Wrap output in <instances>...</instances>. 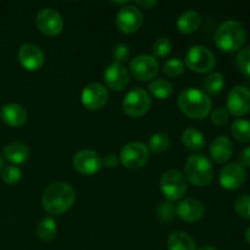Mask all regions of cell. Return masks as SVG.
Listing matches in <instances>:
<instances>
[{
    "label": "cell",
    "mask_w": 250,
    "mask_h": 250,
    "mask_svg": "<svg viewBox=\"0 0 250 250\" xmlns=\"http://www.w3.org/2000/svg\"><path fill=\"white\" fill-rule=\"evenodd\" d=\"M75 199V189L68 183L56 182L49 186L43 193L42 204L50 215H61L72 207Z\"/></svg>",
    "instance_id": "obj_1"
},
{
    "label": "cell",
    "mask_w": 250,
    "mask_h": 250,
    "mask_svg": "<svg viewBox=\"0 0 250 250\" xmlns=\"http://www.w3.org/2000/svg\"><path fill=\"white\" fill-rule=\"evenodd\" d=\"M177 104L181 111L190 119H204L211 110V99L205 92L195 88L182 90L177 98Z\"/></svg>",
    "instance_id": "obj_2"
},
{
    "label": "cell",
    "mask_w": 250,
    "mask_h": 250,
    "mask_svg": "<svg viewBox=\"0 0 250 250\" xmlns=\"http://www.w3.org/2000/svg\"><path fill=\"white\" fill-rule=\"evenodd\" d=\"M246 42V29L236 20L225 21L215 33V44L225 53L239 50Z\"/></svg>",
    "instance_id": "obj_3"
},
{
    "label": "cell",
    "mask_w": 250,
    "mask_h": 250,
    "mask_svg": "<svg viewBox=\"0 0 250 250\" xmlns=\"http://www.w3.org/2000/svg\"><path fill=\"white\" fill-rule=\"evenodd\" d=\"M186 177L195 186L204 187L214 178V167L209 159L202 154L192 155L188 158L185 166Z\"/></svg>",
    "instance_id": "obj_4"
},
{
    "label": "cell",
    "mask_w": 250,
    "mask_h": 250,
    "mask_svg": "<svg viewBox=\"0 0 250 250\" xmlns=\"http://www.w3.org/2000/svg\"><path fill=\"white\" fill-rule=\"evenodd\" d=\"M186 65L188 68L198 73L210 72L216 65L214 53L209 48L203 45H195L189 48L186 54Z\"/></svg>",
    "instance_id": "obj_5"
},
{
    "label": "cell",
    "mask_w": 250,
    "mask_h": 250,
    "mask_svg": "<svg viewBox=\"0 0 250 250\" xmlns=\"http://www.w3.org/2000/svg\"><path fill=\"white\" fill-rule=\"evenodd\" d=\"M160 189L168 202H175L187 193V180L180 171L168 170L161 176Z\"/></svg>",
    "instance_id": "obj_6"
},
{
    "label": "cell",
    "mask_w": 250,
    "mask_h": 250,
    "mask_svg": "<svg viewBox=\"0 0 250 250\" xmlns=\"http://www.w3.org/2000/svg\"><path fill=\"white\" fill-rule=\"evenodd\" d=\"M150 151L149 148L143 143L139 142H132L126 144L120 151V160L121 164L127 168L136 170L141 168L148 163Z\"/></svg>",
    "instance_id": "obj_7"
},
{
    "label": "cell",
    "mask_w": 250,
    "mask_h": 250,
    "mask_svg": "<svg viewBox=\"0 0 250 250\" xmlns=\"http://www.w3.org/2000/svg\"><path fill=\"white\" fill-rule=\"evenodd\" d=\"M151 99L142 88H134L122 100V110L129 117H141L149 111Z\"/></svg>",
    "instance_id": "obj_8"
},
{
    "label": "cell",
    "mask_w": 250,
    "mask_h": 250,
    "mask_svg": "<svg viewBox=\"0 0 250 250\" xmlns=\"http://www.w3.org/2000/svg\"><path fill=\"white\" fill-rule=\"evenodd\" d=\"M227 111L234 116H244L250 112V89L237 85L229 90L226 100Z\"/></svg>",
    "instance_id": "obj_9"
},
{
    "label": "cell",
    "mask_w": 250,
    "mask_h": 250,
    "mask_svg": "<svg viewBox=\"0 0 250 250\" xmlns=\"http://www.w3.org/2000/svg\"><path fill=\"white\" fill-rule=\"evenodd\" d=\"M131 73L139 81H150L158 75L159 62L154 56L148 54L137 55L131 61Z\"/></svg>",
    "instance_id": "obj_10"
},
{
    "label": "cell",
    "mask_w": 250,
    "mask_h": 250,
    "mask_svg": "<svg viewBox=\"0 0 250 250\" xmlns=\"http://www.w3.org/2000/svg\"><path fill=\"white\" fill-rule=\"evenodd\" d=\"M36 24L45 36H56L63 29V20L56 10L46 7L42 9L36 17Z\"/></svg>",
    "instance_id": "obj_11"
},
{
    "label": "cell",
    "mask_w": 250,
    "mask_h": 250,
    "mask_svg": "<svg viewBox=\"0 0 250 250\" xmlns=\"http://www.w3.org/2000/svg\"><path fill=\"white\" fill-rule=\"evenodd\" d=\"M109 99L107 89L102 83H89L85 85L81 94V102L88 110H99L104 106Z\"/></svg>",
    "instance_id": "obj_12"
},
{
    "label": "cell",
    "mask_w": 250,
    "mask_h": 250,
    "mask_svg": "<svg viewBox=\"0 0 250 250\" xmlns=\"http://www.w3.org/2000/svg\"><path fill=\"white\" fill-rule=\"evenodd\" d=\"M143 23V15L136 6H125L117 12L116 26L124 33H134Z\"/></svg>",
    "instance_id": "obj_13"
},
{
    "label": "cell",
    "mask_w": 250,
    "mask_h": 250,
    "mask_svg": "<svg viewBox=\"0 0 250 250\" xmlns=\"http://www.w3.org/2000/svg\"><path fill=\"white\" fill-rule=\"evenodd\" d=\"M246 170L239 164L233 163L225 166L220 172V185L226 190H237L246 182Z\"/></svg>",
    "instance_id": "obj_14"
},
{
    "label": "cell",
    "mask_w": 250,
    "mask_h": 250,
    "mask_svg": "<svg viewBox=\"0 0 250 250\" xmlns=\"http://www.w3.org/2000/svg\"><path fill=\"white\" fill-rule=\"evenodd\" d=\"M73 167L82 175H94L102 167V159L92 150H81L73 156Z\"/></svg>",
    "instance_id": "obj_15"
},
{
    "label": "cell",
    "mask_w": 250,
    "mask_h": 250,
    "mask_svg": "<svg viewBox=\"0 0 250 250\" xmlns=\"http://www.w3.org/2000/svg\"><path fill=\"white\" fill-rule=\"evenodd\" d=\"M20 63L28 71H37L43 66L44 54L38 45L27 43L21 45L17 53Z\"/></svg>",
    "instance_id": "obj_16"
},
{
    "label": "cell",
    "mask_w": 250,
    "mask_h": 250,
    "mask_svg": "<svg viewBox=\"0 0 250 250\" xmlns=\"http://www.w3.org/2000/svg\"><path fill=\"white\" fill-rule=\"evenodd\" d=\"M104 80L107 87L120 92V90L126 89L128 85L129 75L122 63L114 62L105 70Z\"/></svg>",
    "instance_id": "obj_17"
},
{
    "label": "cell",
    "mask_w": 250,
    "mask_h": 250,
    "mask_svg": "<svg viewBox=\"0 0 250 250\" xmlns=\"http://www.w3.org/2000/svg\"><path fill=\"white\" fill-rule=\"evenodd\" d=\"M204 205L197 199H183L176 207V215L187 222H195L204 216Z\"/></svg>",
    "instance_id": "obj_18"
},
{
    "label": "cell",
    "mask_w": 250,
    "mask_h": 250,
    "mask_svg": "<svg viewBox=\"0 0 250 250\" xmlns=\"http://www.w3.org/2000/svg\"><path fill=\"white\" fill-rule=\"evenodd\" d=\"M234 146L231 139L226 136H219L210 144V156L217 164H225L232 158Z\"/></svg>",
    "instance_id": "obj_19"
},
{
    "label": "cell",
    "mask_w": 250,
    "mask_h": 250,
    "mask_svg": "<svg viewBox=\"0 0 250 250\" xmlns=\"http://www.w3.org/2000/svg\"><path fill=\"white\" fill-rule=\"evenodd\" d=\"M1 117L7 125L12 127L23 126L27 121V112L21 105L9 103L1 107Z\"/></svg>",
    "instance_id": "obj_20"
},
{
    "label": "cell",
    "mask_w": 250,
    "mask_h": 250,
    "mask_svg": "<svg viewBox=\"0 0 250 250\" xmlns=\"http://www.w3.org/2000/svg\"><path fill=\"white\" fill-rule=\"evenodd\" d=\"M202 23V17L195 10H187L182 12L177 20V28L181 33L190 34L197 31Z\"/></svg>",
    "instance_id": "obj_21"
},
{
    "label": "cell",
    "mask_w": 250,
    "mask_h": 250,
    "mask_svg": "<svg viewBox=\"0 0 250 250\" xmlns=\"http://www.w3.org/2000/svg\"><path fill=\"white\" fill-rule=\"evenodd\" d=\"M4 156L14 164H23L29 158V148L22 142H14L4 149Z\"/></svg>",
    "instance_id": "obj_22"
},
{
    "label": "cell",
    "mask_w": 250,
    "mask_h": 250,
    "mask_svg": "<svg viewBox=\"0 0 250 250\" xmlns=\"http://www.w3.org/2000/svg\"><path fill=\"white\" fill-rule=\"evenodd\" d=\"M168 250H195V241L186 232H173L167 239Z\"/></svg>",
    "instance_id": "obj_23"
},
{
    "label": "cell",
    "mask_w": 250,
    "mask_h": 250,
    "mask_svg": "<svg viewBox=\"0 0 250 250\" xmlns=\"http://www.w3.org/2000/svg\"><path fill=\"white\" fill-rule=\"evenodd\" d=\"M182 143L190 150H202L205 146L204 134L197 128H187L182 133Z\"/></svg>",
    "instance_id": "obj_24"
},
{
    "label": "cell",
    "mask_w": 250,
    "mask_h": 250,
    "mask_svg": "<svg viewBox=\"0 0 250 250\" xmlns=\"http://www.w3.org/2000/svg\"><path fill=\"white\" fill-rule=\"evenodd\" d=\"M56 225L55 221L50 217H46V219H43L37 226V236L44 242H50L51 239L55 238L56 236Z\"/></svg>",
    "instance_id": "obj_25"
},
{
    "label": "cell",
    "mask_w": 250,
    "mask_h": 250,
    "mask_svg": "<svg viewBox=\"0 0 250 250\" xmlns=\"http://www.w3.org/2000/svg\"><path fill=\"white\" fill-rule=\"evenodd\" d=\"M231 132L234 138L241 143H250V121L239 119L232 124Z\"/></svg>",
    "instance_id": "obj_26"
},
{
    "label": "cell",
    "mask_w": 250,
    "mask_h": 250,
    "mask_svg": "<svg viewBox=\"0 0 250 250\" xmlns=\"http://www.w3.org/2000/svg\"><path fill=\"white\" fill-rule=\"evenodd\" d=\"M149 90L151 94L158 99H167L173 92V85L167 80H155L149 85Z\"/></svg>",
    "instance_id": "obj_27"
},
{
    "label": "cell",
    "mask_w": 250,
    "mask_h": 250,
    "mask_svg": "<svg viewBox=\"0 0 250 250\" xmlns=\"http://www.w3.org/2000/svg\"><path fill=\"white\" fill-rule=\"evenodd\" d=\"M225 85V78L221 73L219 72H211L205 77L204 82H203V87H204L205 92L209 94H219L222 90Z\"/></svg>",
    "instance_id": "obj_28"
},
{
    "label": "cell",
    "mask_w": 250,
    "mask_h": 250,
    "mask_svg": "<svg viewBox=\"0 0 250 250\" xmlns=\"http://www.w3.org/2000/svg\"><path fill=\"white\" fill-rule=\"evenodd\" d=\"M170 146V138L166 133L159 132V133L153 134L149 139V148L154 153H164Z\"/></svg>",
    "instance_id": "obj_29"
},
{
    "label": "cell",
    "mask_w": 250,
    "mask_h": 250,
    "mask_svg": "<svg viewBox=\"0 0 250 250\" xmlns=\"http://www.w3.org/2000/svg\"><path fill=\"white\" fill-rule=\"evenodd\" d=\"M183 70H185V65L183 61L178 58L168 59L165 63H164V72L168 77H178L182 75Z\"/></svg>",
    "instance_id": "obj_30"
},
{
    "label": "cell",
    "mask_w": 250,
    "mask_h": 250,
    "mask_svg": "<svg viewBox=\"0 0 250 250\" xmlns=\"http://www.w3.org/2000/svg\"><path fill=\"white\" fill-rule=\"evenodd\" d=\"M236 65L243 75L250 77V46H247L239 51L236 58Z\"/></svg>",
    "instance_id": "obj_31"
},
{
    "label": "cell",
    "mask_w": 250,
    "mask_h": 250,
    "mask_svg": "<svg viewBox=\"0 0 250 250\" xmlns=\"http://www.w3.org/2000/svg\"><path fill=\"white\" fill-rule=\"evenodd\" d=\"M234 210L242 219L250 220V195H241L237 198Z\"/></svg>",
    "instance_id": "obj_32"
},
{
    "label": "cell",
    "mask_w": 250,
    "mask_h": 250,
    "mask_svg": "<svg viewBox=\"0 0 250 250\" xmlns=\"http://www.w3.org/2000/svg\"><path fill=\"white\" fill-rule=\"evenodd\" d=\"M171 48H172V44H171L170 39L159 38L154 42L151 50H153L154 55L158 56V58H165L170 54Z\"/></svg>",
    "instance_id": "obj_33"
},
{
    "label": "cell",
    "mask_w": 250,
    "mask_h": 250,
    "mask_svg": "<svg viewBox=\"0 0 250 250\" xmlns=\"http://www.w3.org/2000/svg\"><path fill=\"white\" fill-rule=\"evenodd\" d=\"M176 215V208L171 202H164L158 208V216L161 221L168 222L173 220Z\"/></svg>",
    "instance_id": "obj_34"
},
{
    "label": "cell",
    "mask_w": 250,
    "mask_h": 250,
    "mask_svg": "<svg viewBox=\"0 0 250 250\" xmlns=\"http://www.w3.org/2000/svg\"><path fill=\"white\" fill-rule=\"evenodd\" d=\"M21 170L17 166L10 165L2 170L1 177L4 180V182L9 183V185H14V183L19 182L20 178H21Z\"/></svg>",
    "instance_id": "obj_35"
},
{
    "label": "cell",
    "mask_w": 250,
    "mask_h": 250,
    "mask_svg": "<svg viewBox=\"0 0 250 250\" xmlns=\"http://www.w3.org/2000/svg\"><path fill=\"white\" fill-rule=\"evenodd\" d=\"M229 121V111L224 107H219V109L214 110L211 114V122L216 126H222Z\"/></svg>",
    "instance_id": "obj_36"
},
{
    "label": "cell",
    "mask_w": 250,
    "mask_h": 250,
    "mask_svg": "<svg viewBox=\"0 0 250 250\" xmlns=\"http://www.w3.org/2000/svg\"><path fill=\"white\" fill-rule=\"evenodd\" d=\"M129 56V48L125 44H120L114 50V59L117 63H121L126 61Z\"/></svg>",
    "instance_id": "obj_37"
},
{
    "label": "cell",
    "mask_w": 250,
    "mask_h": 250,
    "mask_svg": "<svg viewBox=\"0 0 250 250\" xmlns=\"http://www.w3.org/2000/svg\"><path fill=\"white\" fill-rule=\"evenodd\" d=\"M239 165L242 167H250V146L244 149L239 155Z\"/></svg>",
    "instance_id": "obj_38"
},
{
    "label": "cell",
    "mask_w": 250,
    "mask_h": 250,
    "mask_svg": "<svg viewBox=\"0 0 250 250\" xmlns=\"http://www.w3.org/2000/svg\"><path fill=\"white\" fill-rule=\"evenodd\" d=\"M102 163L104 164V165L106 166V167L112 168V167H116V166H117V163H119V161H117V158H116V156L112 155V154H109V155L105 156L104 160H103Z\"/></svg>",
    "instance_id": "obj_39"
},
{
    "label": "cell",
    "mask_w": 250,
    "mask_h": 250,
    "mask_svg": "<svg viewBox=\"0 0 250 250\" xmlns=\"http://www.w3.org/2000/svg\"><path fill=\"white\" fill-rule=\"evenodd\" d=\"M136 4L138 5V6H142L144 7V9H150V7H154L156 5V1H136Z\"/></svg>",
    "instance_id": "obj_40"
},
{
    "label": "cell",
    "mask_w": 250,
    "mask_h": 250,
    "mask_svg": "<svg viewBox=\"0 0 250 250\" xmlns=\"http://www.w3.org/2000/svg\"><path fill=\"white\" fill-rule=\"evenodd\" d=\"M198 250H217V249L215 248V247H212V246H204V247H202V248H199Z\"/></svg>",
    "instance_id": "obj_41"
},
{
    "label": "cell",
    "mask_w": 250,
    "mask_h": 250,
    "mask_svg": "<svg viewBox=\"0 0 250 250\" xmlns=\"http://www.w3.org/2000/svg\"><path fill=\"white\" fill-rule=\"evenodd\" d=\"M246 239H247V242H248V243L250 244V226L248 227V229L246 231Z\"/></svg>",
    "instance_id": "obj_42"
},
{
    "label": "cell",
    "mask_w": 250,
    "mask_h": 250,
    "mask_svg": "<svg viewBox=\"0 0 250 250\" xmlns=\"http://www.w3.org/2000/svg\"><path fill=\"white\" fill-rule=\"evenodd\" d=\"M114 4H116V5H126V4H128V1H114Z\"/></svg>",
    "instance_id": "obj_43"
},
{
    "label": "cell",
    "mask_w": 250,
    "mask_h": 250,
    "mask_svg": "<svg viewBox=\"0 0 250 250\" xmlns=\"http://www.w3.org/2000/svg\"><path fill=\"white\" fill-rule=\"evenodd\" d=\"M2 166H4V161H2V159L0 158V172H1L2 170Z\"/></svg>",
    "instance_id": "obj_44"
}]
</instances>
